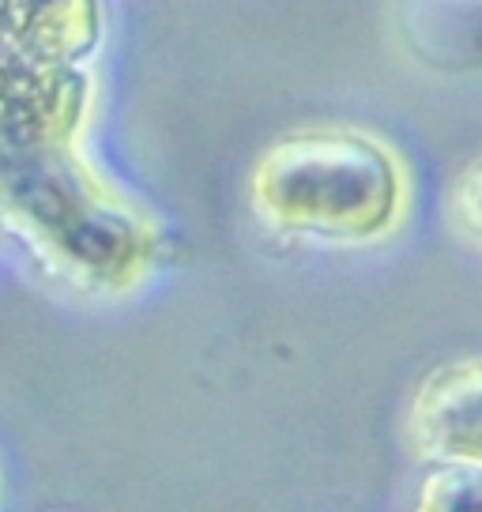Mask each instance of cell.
Instances as JSON below:
<instances>
[{
	"mask_svg": "<svg viewBox=\"0 0 482 512\" xmlns=\"http://www.w3.org/2000/svg\"><path fill=\"white\" fill-rule=\"evenodd\" d=\"M249 208L287 238L377 245L403 226L411 177L366 128L309 125L283 132L249 166Z\"/></svg>",
	"mask_w": 482,
	"mask_h": 512,
	"instance_id": "7a4b0ae2",
	"label": "cell"
},
{
	"mask_svg": "<svg viewBox=\"0 0 482 512\" xmlns=\"http://www.w3.org/2000/svg\"><path fill=\"white\" fill-rule=\"evenodd\" d=\"M87 113L83 64L42 61L0 38V234L53 283L117 298L144 283L162 241L151 215L83 159Z\"/></svg>",
	"mask_w": 482,
	"mask_h": 512,
	"instance_id": "6da1fadb",
	"label": "cell"
},
{
	"mask_svg": "<svg viewBox=\"0 0 482 512\" xmlns=\"http://www.w3.org/2000/svg\"><path fill=\"white\" fill-rule=\"evenodd\" d=\"M411 512H482V467L434 464L418 482Z\"/></svg>",
	"mask_w": 482,
	"mask_h": 512,
	"instance_id": "5b68a950",
	"label": "cell"
},
{
	"mask_svg": "<svg viewBox=\"0 0 482 512\" xmlns=\"http://www.w3.org/2000/svg\"><path fill=\"white\" fill-rule=\"evenodd\" d=\"M407 437L430 464L482 467V354L441 362L418 381Z\"/></svg>",
	"mask_w": 482,
	"mask_h": 512,
	"instance_id": "3957f363",
	"label": "cell"
},
{
	"mask_svg": "<svg viewBox=\"0 0 482 512\" xmlns=\"http://www.w3.org/2000/svg\"><path fill=\"white\" fill-rule=\"evenodd\" d=\"M449 223L460 238L482 253V155L467 162L449 185Z\"/></svg>",
	"mask_w": 482,
	"mask_h": 512,
	"instance_id": "8992f818",
	"label": "cell"
},
{
	"mask_svg": "<svg viewBox=\"0 0 482 512\" xmlns=\"http://www.w3.org/2000/svg\"><path fill=\"white\" fill-rule=\"evenodd\" d=\"M0 38L42 61L83 64L102 42V0H0Z\"/></svg>",
	"mask_w": 482,
	"mask_h": 512,
	"instance_id": "277c9868",
	"label": "cell"
}]
</instances>
